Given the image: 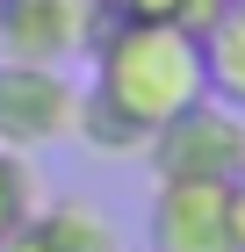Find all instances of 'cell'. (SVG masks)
Returning a JSON list of instances; mask_svg holds the SVG:
<instances>
[{
	"instance_id": "cell-8",
	"label": "cell",
	"mask_w": 245,
	"mask_h": 252,
	"mask_svg": "<svg viewBox=\"0 0 245 252\" xmlns=\"http://www.w3.org/2000/svg\"><path fill=\"white\" fill-rule=\"evenodd\" d=\"M72 137H87L101 158H144L151 130H137L123 108H108V101L94 94V87H79V116H72Z\"/></svg>"
},
{
	"instance_id": "cell-11",
	"label": "cell",
	"mask_w": 245,
	"mask_h": 252,
	"mask_svg": "<svg viewBox=\"0 0 245 252\" xmlns=\"http://www.w3.org/2000/svg\"><path fill=\"white\" fill-rule=\"evenodd\" d=\"M224 202H231V238H238V252H245V173L224 180Z\"/></svg>"
},
{
	"instance_id": "cell-7",
	"label": "cell",
	"mask_w": 245,
	"mask_h": 252,
	"mask_svg": "<svg viewBox=\"0 0 245 252\" xmlns=\"http://www.w3.org/2000/svg\"><path fill=\"white\" fill-rule=\"evenodd\" d=\"M29 223H36L43 252H123L115 223L94 209V202H51V209H36Z\"/></svg>"
},
{
	"instance_id": "cell-12",
	"label": "cell",
	"mask_w": 245,
	"mask_h": 252,
	"mask_svg": "<svg viewBox=\"0 0 245 252\" xmlns=\"http://www.w3.org/2000/svg\"><path fill=\"white\" fill-rule=\"evenodd\" d=\"M0 252H43V238H36V223H15V231L0 238Z\"/></svg>"
},
{
	"instance_id": "cell-3",
	"label": "cell",
	"mask_w": 245,
	"mask_h": 252,
	"mask_svg": "<svg viewBox=\"0 0 245 252\" xmlns=\"http://www.w3.org/2000/svg\"><path fill=\"white\" fill-rule=\"evenodd\" d=\"M79 116V87L65 65H22V58H0V144L7 152H51L72 137Z\"/></svg>"
},
{
	"instance_id": "cell-2",
	"label": "cell",
	"mask_w": 245,
	"mask_h": 252,
	"mask_svg": "<svg viewBox=\"0 0 245 252\" xmlns=\"http://www.w3.org/2000/svg\"><path fill=\"white\" fill-rule=\"evenodd\" d=\"M159 180H238L245 173V108L216 94H195L180 116H166L144 144Z\"/></svg>"
},
{
	"instance_id": "cell-9",
	"label": "cell",
	"mask_w": 245,
	"mask_h": 252,
	"mask_svg": "<svg viewBox=\"0 0 245 252\" xmlns=\"http://www.w3.org/2000/svg\"><path fill=\"white\" fill-rule=\"evenodd\" d=\"M101 15H151V22H180V29H195L202 36L209 22L224 15V0H94Z\"/></svg>"
},
{
	"instance_id": "cell-1",
	"label": "cell",
	"mask_w": 245,
	"mask_h": 252,
	"mask_svg": "<svg viewBox=\"0 0 245 252\" xmlns=\"http://www.w3.org/2000/svg\"><path fill=\"white\" fill-rule=\"evenodd\" d=\"M87 58H94V94L108 101V108H123L137 130H159V123L180 116L195 94H209V79H202V36L180 29V22L101 15Z\"/></svg>"
},
{
	"instance_id": "cell-5",
	"label": "cell",
	"mask_w": 245,
	"mask_h": 252,
	"mask_svg": "<svg viewBox=\"0 0 245 252\" xmlns=\"http://www.w3.org/2000/svg\"><path fill=\"white\" fill-rule=\"evenodd\" d=\"M151 252H238L224 180H159L144 209Z\"/></svg>"
},
{
	"instance_id": "cell-10",
	"label": "cell",
	"mask_w": 245,
	"mask_h": 252,
	"mask_svg": "<svg viewBox=\"0 0 245 252\" xmlns=\"http://www.w3.org/2000/svg\"><path fill=\"white\" fill-rule=\"evenodd\" d=\"M29 216H36V173H29L22 152L0 144V238L15 231V223H29Z\"/></svg>"
},
{
	"instance_id": "cell-6",
	"label": "cell",
	"mask_w": 245,
	"mask_h": 252,
	"mask_svg": "<svg viewBox=\"0 0 245 252\" xmlns=\"http://www.w3.org/2000/svg\"><path fill=\"white\" fill-rule=\"evenodd\" d=\"M202 79L216 101L245 108V0H224V15L202 29Z\"/></svg>"
},
{
	"instance_id": "cell-4",
	"label": "cell",
	"mask_w": 245,
	"mask_h": 252,
	"mask_svg": "<svg viewBox=\"0 0 245 252\" xmlns=\"http://www.w3.org/2000/svg\"><path fill=\"white\" fill-rule=\"evenodd\" d=\"M101 29L94 0H0V58L22 65H72Z\"/></svg>"
}]
</instances>
